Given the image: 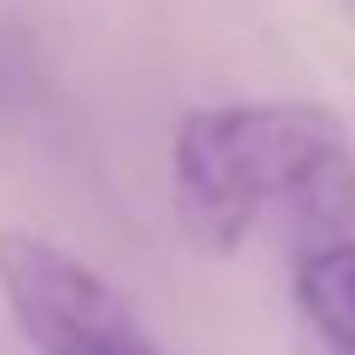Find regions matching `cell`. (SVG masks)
I'll use <instances>...</instances> for the list:
<instances>
[{"mask_svg":"<svg viewBox=\"0 0 355 355\" xmlns=\"http://www.w3.org/2000/svg\"><path fill=\"white\" fill-rule=\"evenodd\" d=\"M175 216L192 250L233 257L286 204L315 239H355V152L344 123L309 99L187 111L169 146Z\"/></svg>","mask_w":355,"mask_h":355,"instance_id":"cell-1","label":"cell"},{"mask_svg":"<svg viewBox=\"0 0 355 355\" xmlns=\"http://www.w3.org/2000/svg\"><path fill=\"white\" fill-rule=\"evenodd\" d=\"M0 297L41 355H164L105 279L41 233L0 227Z\"/></svg>","mask_w":355,"mask_h":355,"instance_id":"cell-2","label":"cell"},{"mask_svg":"<svg viewBox=\"0 0 355 355\" xmlns=\"http://www.w3.org/2000/svg\"><path fill=\"white\" fill-rule=\"evenodd\" d=\"M291 303L315 355H355V239H315L297 250Z\"/></svg>","mask_w":355,"mask_h":355,"instance_id":"cell-3","label":"cell"}]
</instances>
